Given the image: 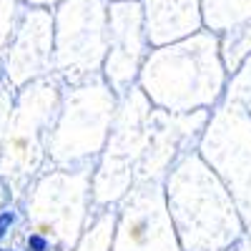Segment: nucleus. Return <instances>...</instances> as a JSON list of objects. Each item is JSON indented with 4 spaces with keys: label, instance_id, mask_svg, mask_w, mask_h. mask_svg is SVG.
Here are the masks:
<instances>
[{
    "label": "nucleus",
    "instance_id": "f257e3e1",
    "mask_svg": "<svg viewBox=\"0 0 251 251\" xmlns=\"http://www.w3.org/2000/svg\"><path fill=\"white\" fill-rule=\"evenodd\" d=\"M163 196L181 251H231L246 234L228 188L199 153L188 151L171 166Z\"/></svg>",
    "mask_w": 251,
    "mask_h": 251
},
{
    "label": "nucleus",
    "instance_id": "f03ea898",
    "mask_svg": "<svg viewBox=\"0 0 251 251\" xmlns=\"http://www.w3.org/2000/svg\"><path fill=\"white\" fill-rule=\"evenodd\" d=\"M226 73L219 33L196 30L149 50L136 86L163 111L191 113L214 108L224 98Z\"/></svg>",
    "mask_w": 251,
    "mask_h": 251
},
{
    "label": "nucleus",
    "instance_id": "7ed1b4c3",
    "mask_svg": "<svg viewBox=\"0 0 251 251\" xmlns=\"http://www.w3.org/2000/svg\"><path fill=\"white\" fill-rule=\"evenodd\" d=\"M118 96L100 73L71 83L53 128L50 151L58 163H91L108 141Z\"/></svg>",
    "mask_w": 251,
    "mask_h": 251
},
{
    "label": "nucleus",
    "instance_id": "20e7f679",
    "mask_svg": "<svg viewBox=\"0 0 251 251\" xmlns=\"http://www.w3.org/2000/svg\"><path fill=\"white\" fill-rule=\"evenodd\" d=\"M199 156L219 174L251 231V116L231 100L216 103L199 138Z\"/></svg>",
    "mask_w": 251,
    "mask_h": 251
},
{
    "label": "nucleus",
    "instance_id": "39448f33",
    "mask_svg": "<svg viewBox=\"0 0 251 251\" xmlns=\"http://www.w3.org/2000/svg\"><path fill=\"white\" fill-rule=\"evenodd\" d=\"M108 48L106 0H63L53 20V68L71 83L100 73Z\"/></svg>",
    "mask_w": 251,
    "mask_h": 251
},
{
    "label": "nucleus",
    "instance_id": "423d86ee",
    "mask_svg": "<svg viewBox=\"0 0 251 251\" xmlns=\"http://www.w3.org/2000/svg\"><path fill=\"white\" fill-rule=\"evenodd\" d=\"M111 251H181L163 181H136L118 201Z\"/></svg>",
    "mask_w": 251,
    "mask_h": 251
},
{
    "label": "nucleus",
    "instance_id": "0eeeda50",
    "mask_svg": "<svg viewBox=\"0 0 251 251\" xmlns=\"http://www.w3.org/2000/svg\"><path fill=\"white\" fill-rule=\"evenodd\" d=\"M149 35L143 25L138 0H118L108 5V48L100 66V75L116 96L138 83V73L149 55Z\"/></svg>",
    "mask_w": 251,
    "mask_h": 251
},
{
    "label": "nucleus",
    "instance_id": "6e6552de",
    "mask_svg": "<svg viewBox=\"0 0 251 251\" xmlns=\"http://www.w3.org/2000/svg\"><path fill=\"white\" fill-rule=\"evenodd\" d=\"M141 10L146 35L153 48L203 28V0H143Z\"/></svg>",
    "mask_w": 251,
    "mask_h": 251
},
{
    "label": "nucleus",
    "instance_id": "1a4fd4ad",
    "mask_svg": "<svg viewBox=\"0 0 251 251\" xmlns=\"http://www.w3.org/2000/svg\"><path fill=\"white\" fill-rule=\"evenodd\" d=\"M251 18V0H203V25L221 33Z\"/></svg>",
    "mask_w": 251,
    "mask_h": 251
},
{
    "label": "nucleus",
    "instance_id": "9d476101",
    "mask_svg": "<svg viewBox=\"0 0 251 251\" xmlns=\"http://www.w3.org/2000/svg\"><path fill=\"white\" fill-rule=\"evenodd\" d=\"M219 48L228 73H234L251 55V18L219 33Z\"/></svg>",
    "mask_w": 251,
    "mask_h": 251
},
{
    "label": "nucleus",
    "instance_id": "9b49d317",
    "mask_svg": "<svg viewBox=\"0 0 251 251\" xmlns=\"http://www.w3.org/2000/svg\"><path fill=\"white\" fill-rule=\"evenodd\" d=\"M113 224H116V211H108V206H103V214L91 219V224L80 231L71 251H111Z\"/></svg>",
    "mask_w": 251,
    "mask_h": 251
},
{
    "label": "nucleus",
    "instance_id": "f8f14e48",
    "mask_svg": "<svg viewBox=\"0 0 251 251\" xmlns=\"http://www.w3.org/2000/svg\"><path fill=\"white\" fill-rule=\"evenodd\" d=\"M228 75H231V78L226 80L224 100L236 103V106H241L251 116V55L241 63L234 73H228Z\"/></svg>",
    "mask_w": 251,
    "mask_h": 251
},
{
    "label": "nucleus",
    "instance_id": "ddd939ff",
    "mask_svg": "<svg viewBox=\"0 0 251 251\" xmlns=\"http://www.w3.org/2000/svg\"><path fill=\"white\" fill-rule=\"evenodd\" d=\"M25 244H28V251H48L50 249V239L46 234H40V231L30 234Z\"/></svg>",
    "mask_w": 251,
    "mask_h": 251
},
{
    "label": "nucleus",
    "instance_id": "4468645a",
    "mask_svg": "<svg viewBox=\"0 0 251 251\" xmlns=\"http://www.w3.org/2000/svg\"><path fill=\"white\" fill-rule=\"evenodd\" d=\"M13 224H15V211H3V214H0V241L8 236Z\"/></svg>",
    "mask_w": 251,
    "mask_h": 251
},
{
    "label": "nucleus",
    "instance_id": "2eb2a0df",
    "mask_svg": "<svg viewBox=\"0 0 251 251\" xmlns=\"http://www.w3.org/2000/svg\"><path fill=\"white\" fill-rule=\"evenodd\" d=\"M234 251H251V231H249V236H241L234 244Z\"/></svg>",
    "mask_w": 251,
    "mask_h": 251
},
{
    "label": "nucleus",
    "instance_id": "dca6fc26",
    "mask_svg": "<svg viewBox=\"0 0 251 251\" xmlns=\"http://www.w3.org/2000/svg\"><path fill=\"white\" fill-rule=\"evenodd\" d=\"M111 3H118V0H111Z\"/></svg>",
    "mask_w": 251,
    "mask_h": 251
}]
</instances>
